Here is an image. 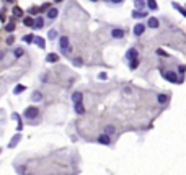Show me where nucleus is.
<instances>
[{"instance_id":"nucleus-1","label":"nucleus","mask_w":186,"mask_h":175,"mask_svg":"<svg viewBox=\"0 0 186 175\" xmlns=\"http://www.w3.org/2000/svg\"><path fill=\"white\" fill-rule=\"evenodd\" d=\"M38 115H39L38 107H28L25 110V118H28V120H34V118H38Z\"/></svg>"},{"instance_id":"nucleus-2","label":"nucleus","mask_w":186,"mask_h":175,"mask_svg":"<svg viewBox=\"0 0 186 175\" xmlns=\"http://www.w3.org/2000/svg\"><path fill=\"white\" fill-rule=\"evenodd\" d=\"M69 38L67 36H60L59 38V46H60V51L62 52H70V46H69Z\"/></svg>"},{"instance_id":"nucleus-3","label":"nucleus","mask_w":186,"mask_h":175,"mask_svg":"<svg viewBox=\"0 0 186 175\" xmlns=\"http://www.w3.org/2000/svg\"><path fill=\"white\" fill-rule=\"evenodd\" d=\"M163 77L168 80V82H173V84H180V82H181V79H178V75H176L173 71H167V72H163Z\"/></svg>"},{"instance_id":"nucleus-4","label":"nucleus","mask_w":186,"mask_h":175,"mask_svg":"<svg viewBox=\"0 0 186 175\" xmlns=\"http://www.w3.org/2000/svg\"><path fill=\"white\" fill-rule=\"evenodd\" d=\"M111 36L114 39H123L124 36H126V31H124L123 28H113V30H111Z\"/></svg>"},{"instance_id":"nucleus-5","label":"nucleus","mask_w":186,"mask_h":175,"mask_svg":"<svg viewBox=\"0 0 186 175\" xmlns=\"http://www.w3.org/2000/svg\"><path fill=\"white\" fill-rule=\"evenodd\" d=\"M145 31V25H142V23H137V25L132 28V35L134 36H142Z\"/></svg>"},{"instance_id":"nucleus-6","label":"nucleus","mask_w":186,"mask_h":175,"mask_svg":"<svg viewBox=\"0 0 186 175\" xmlns=\"http://www.w3.org/2000/svg\"><path fill=\"white\" fill-rule=\"evenodd\" d=\"M147 26L150 28V30H157V28L160 26V21L157 20L155 17H149V20H147Z\"/></svg>"},{"instance_id":"nucleus-7","label":"nucleus","mask_w":186,"mask_h":175,"mask_svg":"<svg viewBox=\"0 0 186 175\" xmlns=\"http://www.w3.org/2000/svg\"><path fill=\"white\" fill-rule=\"evenodd\" d=\"M137 56H139V51H137L136 48H129V49L126 51V59H127V61H132V59H136Z\"/></svg>"},{"instance_id":"nucleus-8","label":"nucleus","mask_w":186,"mask_h":175,"mask_svg":"<svg viewBox=\"0 0 186 175\" xmlns=\"http://www.w3.org/2000/svg\"><path fill=\"white\" fill-rule=\"evenodd\" d=\"M96 141H98L100 144H104V146H110V144H111V137L108 136L106 133L100 134V136H98V139H96Z\"/></svg>"},{"instance_id":"nucleus-9","label":"nucleus","mask_w":186,"mask_h":175,"mask_svg":"<svg viewBox=\"0 0 186 175\" xmlns=\"http://www.w3.org/2000/svg\"><path fill=\"white\" fill-rule=\"evenodd\" d=\"M57 15H59L57 8H49V10H47V13H46V17L49 20H56V18H57Z\"/></svg>"},{"instance_id":"nucleus-10","label":"nucleus","mask_w":186,"mask_h":175,"mask_svg":"<svg viewBox=\"0 0 186 175\" xmlns=\"http://www.w3.org/2000/svg\"><path fill=\"white\" fill-rule=\"evenodd\" d=\"M145 17H149V15L145 13L144 10H134V12H132V18H137V20H140V18H145Z\"/></svg>"},{"instance_id":"nucleus-11","label":"nucleus","mask_w":186,"mask_h":175,"mask_svg":"<svg viewBox=\"0 0 186 175\" xmlns=\"http://www.w3.org/2000/svg\"><path fill=\"white\" fill-rule=\"evenodd\" d=\"M74 105H75V113H77V115H83V113H85V107H83L82 101H77V103H74Z\"/></svg>"},{"instance_id":"nucleus-12","label":"nucleus","mask_w":186,"mask_h":175,"mask_svg":"<svg viewBox=\"0 0 186 175\" xmlns=\"http://www.w3.org/2000/svg\"><path fill=\"white\" fill-rule=\"evenodd\" d=\"M139 58H136V59H132V61H129V69H131V71H136L137 67H139Z\"/></svg>"},{"instance_id":"nucleus-13","label":"nucleus","mask_w":186,"mask_h":175,"mask_svg":"<svg viewBox=\"0 0 186 175\" xmlns=\"http://www.w3.org/2000/svg\"><path fill=\"white\" fill-rule=\"evenodd\" d=\"M46 61H47V62H57V61H59V56L56 54V52H51V54H47Z\"/></svg>"},{"instance_id":"nucleus-14","label":"nucleus","mask_w":186,"mask_h":175,"mask_svg":"<svg viewBox=\"0 0 186 175\" xmlns=\"http://www.w3.org/2000/svg\"><path fill=\"white\" fill-rule=\"evenodd\" d=\"M11 13H13V17H15V18H20V17H23V10L20 8V7H13V10H11Z\"/></svg>"},{"instance_id":"nucleus-15","label":"nucleus","mask_w":186,"mask_h":175,"mask_svg":"<svg viewBox=\"0 0 186 175\" xmlns=\"http://www.w3.org/2000/svg\"><path fill=\"white\" fill-rule=\"evenodd\" d=\"M82 98H83V95L80 92H74V93H72V101H74V103H77V101H82Z\"/></svg>"},{"instance_id":"nucleus-16","label":"nucleus","mask_w":186,"mask_h":175,"mask_svg":"<svg viewBox=\"0 0 186 175\" xmlns=\"http://www.w3.org/2000/svg\"><path fill=\"white\" fill-rule=\"evenodd\" d=\"M157 101H159L160 105H165L168 101V95H165V93H160L159 97H157Z\"/></svg>"},{"instance_id":"nucleus-17","label":"nucleus","mask_w":186,"mask_h":175,"mask_svg":"<svg viewBox=\"0 0 186 175\" xmlns=\"http://www.w3.org/2000/svg\"><path fill=\"white\" fill-rule=\"evenodd\" d=\"M134 7H136V10H144L145 2L144 0H134Z\"/></svg>"},{"instance_id":"nucleus-18","label":"nucleus","mask_w":186,"mask_h":175,"mask_svg":"<svg viewBox=\"0 0 186 175\" xmlns=\"http://www.w3.org/2000/svg\"><path fill=\"white\" fill-rule=\"evenodd\" d=\"M145 5H147L150 10H157V8H159V5H157L155 0H147V2H145Z\"/></svg>"},{"instance_id":"nucleus-19","label":"nucleus","mask_w":186,"mask_h":175,"mask_svg":"<svg viewBox=\"0 0 186 175\" xmlns=\"http://www.w3.org/2000/svg\"><path fill=\"white\" fill-rule=\"evenodd\" d=\"M104 133H106L108 136H111V134H114V133H116V128H114L113 124H108L106 128H104Z\"/></svg>"},{"instance_id":"nucleus-20","label":"nucleus","mask_w":186,"mask_h":175,"mask_svg":"<svg viewBox=\"0 0 186 175\" xmlns=\"http://www.w3.org/2000/svg\"><path fill=\"white\" fill-rule=\"evenodd\" d=\"M31 100L33 101H41L43 100V93L41 92H34L33 95H31Z\"/></svg>"},{"instance_id":"nucleus-21","label":"nucleus","mask_w":186,"mask_h":175,"mask_svg":"<svg viewBox=\"0 0 186 175\" xmlns=\"http://www.w3.org/2000/svg\"><path fill=\"white\" fill-rule=\"evenodd\" d=\"M34 43L38 44V46L41 48V49H44V48H46V43H44V39H43V38H39V36H38V38H34Z\"/></svg>"},{"instance_id":"nucleus-22","label":"nucleus","mask_w":186,"mask_h":175,"mask_svg":"<svg viewBox=\"0 0 186 175\" xmlns=\"http://www.w3.org/2000/svg\"><path fill=\"white\" fill-rule=\"evenodd\" d=\"M173 8H175V10H178L181 15H183V17H186V10H184L181 5H178V3H173Z\"/></svg>"},{"instance_id":"nucleus-23","label":"nucleus","mask_w":186,"mask_h":175,"mask_svg":"<svg viewBox=\"0 0 186 175\" xmlns=\"http://www.w3.org/2000/svg\"><path fill=\"white\" fill-rule=\"evenodd\" d=\"M23 23H25L26 26H34V20L31 18V17H26L25 20H23Z\"/></svg>"},{"instance_id":"nucleus-24","label":"nucleus","mask_w":186,"mask_h":175,"mask_svg":"<svg viewBox=\"0 0 186 175\" xmlns=\"http://www.w3.org/2000/svg\"><path fill=\"white\" fill-rule=\"evenodd\" d=\"M43 25H44V20L41 17H38V18L34 20V26L36 28H43Z\"/></svg>"},{"instance_id":"nucleus-25","label":"nucleus","mask_w":186,"mask_h":175,"mask_svg":"<svg viewBox=\"0 0 186 175\" xmlns=\"http://www.w3.org/2000/svg\"><path fill=\"white\" fill-rule=\"evenodd\" d=\"M20 137H21V136H20V134H17V136H15V137H13V139H11V141H10V147H15V146H17V144H18V141H20Z\"/></svg>"},{"instance_id":"nucleus-26","label":"nucleus","mask_w":186,"mask_h":175,"mask_svg":"<svg viewBox=\"0 0 186 175\" xmlns=\"http://www.w3.org/2000/svg\"><path fill=\"white\" fill-rule=\"evenodd\" d=\"M25 88H26L25 85H17V87H15V90H13V92H15V95H18V93L25 92Z\"/></svg>"},{"instance_id":"nucleus-27","label":"nucleus","mask_w":186,"mask_h":175,"mask_svg":"<svg viewBox=\"0 0 186 175\" xmlns=\"http://www.w3.org/2000/svg\"><path fill=\"white\" fill-rule=\"evenodd\" d=\"M13 30H15V23H13V21H10L8 25L5 26V31H7V33H11Z\"/></svg>"},{"instance_id":"nucleus-28","label":"nucleus","mask_w":186,"mask_h":175,"mask_svg":"<svg viewBox=\"0 0 186 175\" xmlns=\"http://www.w3.org/2000/svg\"><path fill=\"white\" fill-rule=\"evenodd\" d=\"M23 41H26V43H31V41H34V36H33V35H26L25 38H23Z\"/></svg>"},{"instance_id":"nucleus-29","label":"nucleus","mask_w":186,"mask_h":175,"mask_svg":"<svg viewBox=\"0 0 186 175\" xmlns=\"http://www.w3.org/2000/svg\"><path fill=\"white\" fill-rule=\"evenodd\" d=\"M23 56V49L21 48H17V49H15V58H21Z\"/></svg>"},{"instance_id":"nucleus-30","label":"nucleus","mask_w":186,"mask_h":175,"mask_svg":"<svg viewBox=\"0 0 186 175\" xmlns=\"http://www.w3.org/2000/svg\"><path fill=\"white\" fill-rule=\"evenodd\" d=\"M7 44H10V46H11V44H13L15 43V36L13 35H11V36H8V38H7V41H5Z\"/></svg>"},{"instance_id":"nucleus-31","label":"nucleus","mask_w":186,"mask_h":175,"mask_svg":"<svg viewBox=\"0 0 186 175\" xmlns=\"http://www.w3.org/2000/svg\"><path fill=\"white\" fill-rule=\"evenodd\" d=\"M51 8V3H44V5L39 8V12H44V10H49Z\"/></svg>"},{"instance_id":"nucleus-32","label":"nucleus","mask_w":186,"mask_h":175,"mask_svg":"<svg viewBox=\"0 0 186 175\" xmlns=\"http://www.w3.org/2000/svg\"><path fill=\"white\" fill-rule=\"evenodd\" d=\"M56 36H57V33H56V30H51V31H49V38H51V39H54Z\"/></svg>"},{"instance_id":"nucleus-33","label":"nucleus","mask_w":186,"mask_h":175,"mask_svg":"<svg viewBox=\"0 0 186 175\" xmlns=\"http://www.w3.org/2000/svg\"><path fill=\"white\" fill-rule=\"evenodd\" d=\"M74 64H75V66H82V59H80V58H75V59H74Z\"/></svg>"},{"instance_id":"nucleus-34","label":"nucleus","mask_w":186,"mask_h":175,"mask_svg":"<svg viewBox=\"0 0 186 175\" xmlns=\"http://www.w3.org/2000/svg\"><path fill=\"white\" fill-rule=\"evenodd\" d=\"M178 72H180V74H184V72H186V67H184V66H180V67H178Z\"/></svg>"},{"instance_id":"nucleus-35","label":"nucleus","mask_w":186,"mask_h":175,"mask_svg":"<svg viewBox=\"0 0 186 175\" xmlns=\"http://www.w3.org/2000/svg\"><path fill=\"white\" fill-rule=\"evenodd\" d=\"M111 3H114V5H119V3H123L124 0H110Z\"/></svg>"},{"instance_id":"nucleus-36","label":"nucleus","mask_w":186,"mask_h":175,"mask_svg":"<svg viewBox=\"0 0 186 175\" xmlns=\"http://www.w3.org/2000/svg\"><path fill=\"white\" fill-rule=\"evenodd\" d=\"M38 12H39V8H36V7H33V8L30 10V13H38Z\"/></svg>"},{"instance_id":"nucleus-37","label":"nucleus","mask_w":186,"mask_h":175,"mask_svg":"<svg viewBox=\"0 0 186 175\" xmlns=\"http://www.w3.org/2000/svg\"><path fill=\"white\" fill-rule=\"evenodd\" d=\"M98 77H100V79H101V80H104V79H106V74H104V72H101V74H100Z\"/></svg>"},{"instance_id":"nucleus-38","label":"nucleus","mask_w":186,"mask_h":175,"mask_svg":"<svg viewBox=\"0 0 186 175\" xmlns=\"http://www.w3.org/2000/svg\"><path fill=\"white\" fill-rule=\"evenodd\" d=\"M2 58H3V52H2V51H0V59H2Z\"/></svg>"},{"instance_id":"nucleus-39","label":"nucleus","mask_w":186,"mask_h":175,"mask_svg":"<svg viewBox=\"0 0 186 175\" xmlns=\"http://www.w3.org/2000/svg\"><path fill=\"white\" fill-rule=\"evenodd\" d=\"M90 2H93V3H96V2H100V0H90Z\"/></svg>"},{"instance_id":"nucleus-40","label":"nucleus","mask_w":186,"mask_h":175,"mask_svg":"<svg viewBox=\"0 0 186 175\" xmlns=\"http://www.w3.org/2000/svg\"><path fill=\"white\" fill-rule=\"evenodd\" d=\"M54 2H56V3H59V2H62V0H54Z\"/></svg>"},{"instance_id":"nucleus-41","label":"nucleus","mask_w":186,"mask_h":175,"mask_svg":"<svg viewBox=\"0 0 186 175\" xmlns=\"http://www.w3.org/2000/svg\"><path fill=\"white\" fill-rule=\"evenodd\" d=\"M5 2H8V3H11V2H13V0H5Z\"/></svg>"}]
</instances>
